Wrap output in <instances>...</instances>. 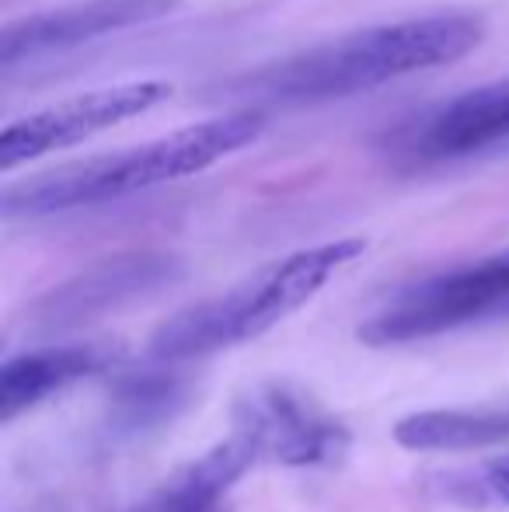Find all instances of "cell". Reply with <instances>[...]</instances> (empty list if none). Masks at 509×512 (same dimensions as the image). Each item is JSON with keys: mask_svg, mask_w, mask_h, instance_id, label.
<instances>
[{"mask_svg": "<svg viewBox=\"0 0 509 512\" xmlns=\"http://www.w3.org/2000/svg\"><path fill=\"white\" fill-rule=\"evenodd\" d=\"M450 492L468 502H499V506H509V453L485 460L482 467H475L468 474L450 478Z\"/></svg>", "mask_w": 509, "mask_h": 512, "instance_id": "14", "label": "cell"}, {"mask_svg": "<svg viewBox=\"0 0 509 512\" xmlns=\"http://www.w3.org/2000/svg\"><path fill=\"white\" fill-rule=\"evenodd\" d=\"M363 251H367V241L342 237V241L300 248L265 265L220 297L199 300V304L171 314L150 335V359L178 366L252 342L269 328H276L279 321H286L307 300L318 297L328 279L346 269L349 262H356Z\"/></svg>", "mask_w": 509, "mask_h": 512, "instance_id": "3", "label": "cell"}, {"mask_svg": "<svg viewBox=\"0 0 509 512\" xmlns=\"http://www.w3.org/2000/svg\"><path fill=\"white\" fill-rule=\"evenodd\" d=\"M482 39L485 21L468 11L387 21L269 63L255 74H245L238 88L262 102H328L381 88L405 74L457 63L475 53Z\"/></svg>", "mask_w": 509, "mask_h": 512, "instance_id": "1", "label": "cell"}, {"mask_svg": "<svg viewBox=\"0 0 509 512\" xmlns=\"http://www.w3.org/2000/svg\"><path fill=\"white\" fill-rule=\"evenodd\" d=\"M248 471V457L224 436L126 512H231V492Z\"/></svg>", "mask_w": 509, "mask_h": 512, "instance_id": "12", "label": "cell"}, {"mask_svg": "<svg viewBox=\"0 0 509 512\" xmlns=\"http://www.w3.org/2000/svg\"><path fill=\"white\" fill-rule=\"evenodd\" d=\"M227 439L252 467H332L353 443L342 418L286 384H262L238 398Z\"/></svg>", "mask_w": 509, "mask_h": 512, "instance_id": "5", "label": "cell"}, {"mask_svg": "<svg viewBox=\"0 0 509 512\" xmlns=\"http://www.w3.org/2000/svg\"><path fill=\"white\" fill-rule=\"evenodd\" d=\"M178 265L168 255H119L102 265H91L88 272L67 279L42 293L25 310V324L32 331H70L95 321L102 314L133 304L140 297H150L161 286L175 279Z\"/></svg>", "mask_w": 509, "mask_h": 512, "instance_id": "7", "label": "cell"}, {"mask_svg": "<svg viewBox=\"0 0 509 512\" xmlns=\"http://www.w3.org/2000/svg\"><path fill=\"white\" fill-rule=\"evenodd\" d=\"M168 98L171 84L164 81H126L56 102L42 112L21 115V119L7 122L0 133V168L11 171L25 161H39L56 150L77 147L88 136L123 126V122L150 112Z\"/></svg>", "mask_w": 509, "mask_h": 512, "instance_id": "6", "label": "cell"}, {"mask_svg": "<svg viewBox=\"0 0 509 512\" xmlns=\"http://www.w3.org/2000/svg\"><path fill=\"white\" fill-rule=\"evenodd\" d=\"M394 443L419 453L485 450V446L509 443V408L415 411L394 425Z\"/></svg>", "mask_w": 509, "mask_h": 512, "instance_id": "13", "label": "cell"}, {"mask_svg": "<svg viewBox=\"0 0 509 512\" xmlns=\"http://www.w3.org/2000/svg\"><path fill=\"white\" fill-rule=\"evenodd\" d=\"M116 349L102 342L46 345V349L21 352L0 366V422H14L42 401L56 398L77 380L98 370H112Z\"/></svg>", "mask_w": 509, "mask_h": 512, "instance_id": "11", "label": "cell"}, {"mask_svg": "<svg viewBox=\"0 0 509 512\" xmlns=\"http://www.w3.org/2000/svg\"><path fill=\"white\" fill-rule=\"evenodd\" d=\"M262 122L265 119L258 108H241V112L213 115L196 126L175 129V133L140 143V147L35 175L4 192V216L67 213V209L98 206L109 199L133 196V192H147L154 185L199 175L248 147L262 133Z\"/></svg>", "mask_w": 509, "mask_h": 512, "instance_id": "2", "label": "cell"}, {"mask_svg": "<svg viewBox=\"0 0 509 512\" xmlns=\"http://www.w3.org/2000/svg\"><path fill=\"white\" fill-rule=\"evenodd\" d=\"M196 398V380L175 363L123 370L112 377L102 429L112 443H133L171 425Z\"/></svg>", "mask_w": 509, "mask_h": 512, "instance_id": "10", "label": "cell"}, {"mask_svg": "<svg viewBox=\"0 0 509 512\" xmlns=\"http://www.w3.org/2000/svg\"><path fill=\"white\" fill-rule=\"evenodd\" d=\"M509 140V77L450 98L422 115L401 140V154L415 164L457 161Z\"/></svg>", "mask_w": 509, "mask_h": 512, "instance_id": "9", "label": "cell"}, {"mask_svg": "<svg viewBox=\"0 0 509 512\" xmlns=\"http://www.w3.org/2000/svg\"><path fill=\"white\" fill-rule=\"evenodd\" d=\"M175 7H182V0H77V4L53 7V11L28 14L4 28L0 63L11 67V63L32 60V56L63 53V49L123 32V28L150 25Z\"/></svg>", "mask_w": 509, "mask_h": 512, "instance_id": "8", "label": "cell"}, {"mask_svg": "<svg viewBox=\"0 0 509 512\" xmlns=\"http://www.w3.org/2000/svg\"><path fill=\"white\" fill-rule=\"evenodd\" d=\"M509 317V248L408 286L360 328L367 345H401Z\"/></svg>", "mask_w": 509, "mask_h": 512, "instance_id": "4", "label": "cell"}]
</instances>
